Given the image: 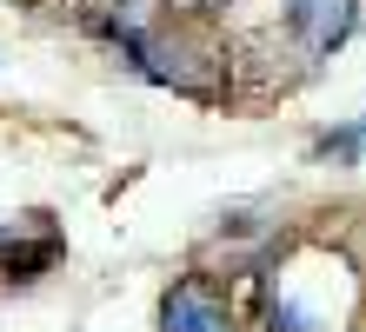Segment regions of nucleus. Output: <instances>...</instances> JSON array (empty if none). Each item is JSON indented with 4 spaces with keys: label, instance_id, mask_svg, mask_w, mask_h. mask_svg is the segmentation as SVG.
<instances>
[{
    "label": "nucleus",
    "instance_id": "6",
    "mask_svg": "<svg viewBox=\"0 0 366 332\" xmlns=\"http://www.w3.org/2000/svg\"><path fill=\"white\" fill-rule=\"evenodd\" d=\"M220 7H227V0H160V14L167 20H187V27H207Z\"/></svg>",
    "mask_w": 366,
    "mask_h": 332
},
{
    "label": "nucleus",
    "instance_id": "3",
    "mask_svg": "<svg viewBox=\"0 0 366 332\" xmlns=\"http://www.w3.org/2000/svg\"><path fill=\"white\" fill-rule=\"evenodd\" d=\"M287 20H293V40L307 54H333L353 27V0H293Z\"/></svg>",
    "mask_w": 366,
    "mask_h": 332
},
{
    "label": "nucleus",
    "instance_id": "4",
    "mask_svg": "<svg viewBox=\"0 0 366 332\" xmlns=\"http://www.w3.org/2000/svg\"><path fill=\"white\" fill-rule=\"evenodd\" d=\"M227 319H233V332L240 326H267V273L260 266H240V273H227Z\"/></svg>",
    "mask_w": 366,
    "mask_h": 332
},
{
    "label": "nucleus",
    "instance_id": "5",
    "mask_svg": "<svg viewBox=\"0 0 366 332\" xmlns=\"http://www.w3.org/2000/svg\"><path fill=\"white\" fill-rule=\"evenodd\" d=\"M80 14L94 20V27H107L114 40H127V34H140V27H154V7L147 0H74Z\"/></svg>",
    "mask_w": 366,
    "mask_h": 332
},
{
    "label": "nucleus",
    "instance_id": "2",
    "mask_svg": "<svg viewBox=\"0 0 366 332\" xmlns=\"http://www.w3.org/2000/svg\"><path fill=\"white\" fill-rule=\"evenodd\" d=\"M160 332H233L227 299L213 293L207 279H180L174 293L160 299Z\"/></svg>",
    "mask_w": 366,
    "mask_h": 332
},
{
    "label": "nucleus",
    "instance_id": "1",
    "mask_svg": "<svg viewBox=\"0 0 366 332\" xmlns=\"http://www.w3.org/2000/svg\"><path fill=\"white\" fill-rule=\"evenodd\" d=\"M120 54L140 66L147 80L174 86V94H193V100H220L227 94V54L207 47L200 27H187V20H174V27H140L120 40Z\"/></svg>",
    "mask_w": 366,
    "mask_h": 332
}]
</instances>
